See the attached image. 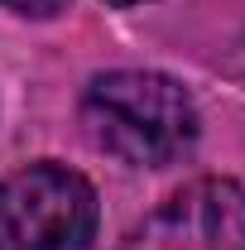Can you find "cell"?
Returning <instances> with one entry per match:
<instances>
[{
	"mask_svg": "<svg viewBox=\"0 0 245 250\" xmlns=\"http://www.w3.org/2000/svg\"><path fill=\"white\" fill-rule=\"evenodd\" d=\"M82 130L101 154L130 168H168L197 145L202 121L183 82L144 67H116L87 82Z\"/></svg>",
	"mask_w": 245,
	"mask_h": 250,
	"instance_id": "obj_1",
	"label": "cell"
},
{
	"mask_svg": "<svg viewBox=\"0 0 245 250\" xmlns=\"http://www.w3.org/2000/svg\"><path fill=\"white\" fill-rule=\"evenodd\" d=\"M96 188L53 159L15 168L0 183V250H92Z\"/></svg>",
	"mask_w": 245,
	"mask_h": 250,
	"instance_id": "obj_2",
	"label": "cell"
},
{
	"mask_svg": "<svg viewBox=\"0 0 245 250\" xmlns=\"http://www.w3.org/2000/svg\"><path fill=\"white\" fill-rule=\"evenodd\" d=\"M116 250H245V183L192 178L135 221Z\"/></svg>",
	"mask_w": 245,
	"mask_h": 250,
	"instance_id": "obj_3",
	"label": "cell"
},
{
	"mask_svg": "<svg viewBox=\"0 0 245 250\" xmlns=\"http://www.w3.org/2000/svg\"><path fill=\"white\" fill-rule=\"evenodd\" d=\"M0 5H10V10H20V15H34V20H43V15H58L67 0H0Z\"/></svg>",
	"mask_w": 245,
	"mask_h": 250,
	"instance_id": "obj_4",
	"label": "cell"
},
{
	"mask_svg": "<svg viewBox=\"0 0 245 250\" xmlns=\"http://www.w3.org/2000/svg\"><path fill=\"white\" fill-rule=\"evenodd\" d=\"M111 10H135V5H149V0H106Z\"/></svg>",
	"mask_w": 245,
	"mask_h": 250,
	"instance_id": "obj_5",
	"label": "cell"
}]
</instances>
